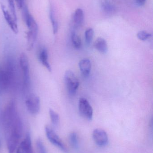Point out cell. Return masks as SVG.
<instances>
[{
	"instance_id": "cell-14",
	"label": "cell",
	"mask_w": 153,
	"mask_h": 153,
	"mask_svg": "<svg viewBox=\"0 0 153 153\" xmlns=\"http://www.w3.org/2000/svg\"><path fill=\"white\" fill-rule=\"evenodd\" d=\"M84 19V15L83 10L80 8L76 9L73 17V22L74 27H78L81 26L83 23Z\"/></svg>"
},
{
	"instance_id": "cell-11",
	"label": "cell",
	"mask_w": 153,
	"mask_h": 153,
	"mask_svg": "<svg viewBox=\"0 0 153 153\" xmlns=\"http://www.w3.org/2000/svg\"><path fill=\"white\" fill-rule=\"evenodd\" d=\"M1 7L3 14L4 19L6 20L7 24L9 25V27H10L12 31L15 34H17L19 30H18L17 22L15 21V20L13 19V17H12V15H11V13L7 10L5 6L2 3L1 4Z\"/></svg>"
},
{
	"instance_id": "cell-10",
	"label": "cell",
	"mask_w": 153,
	"mask_h": 153,
	"mask_svg": "<svg viewBox=\"0 0 153 153\" xmlns=\"http://www.w3.org/2000/svg\"><path fill=\"white\" fill-rule=\"evenodd\" d=\"M16 153H33L31 137L27 134L25 138L19 144L16 149Z\"/></svg>"
},
{
	"instance_id": "cell-8",
	"label": "cell",
	"mask_w": 153,
	"mask_h": 153,
	"mask_svg": "<svg viewBox=\"0 0 153 153\" xmlns=\"http://www.w3.org/2000/svg\"><path fill=\"white\" fill-rule=\"evenodd\" d=\"M79 111L82 117L88 120H91L93 116V109L90 102L85 98H81L79 100Z\"/></svg>"
},
{
	"instance_id": "cell-21",
	"label": "cell",
	"mask_w": 153,
	"mask_h": 153,
	"mask_svg": "<svg viewBox=\"0 0 153 153\" xmlns=\"http://www.w3.org/2000/svg\"><path fill=\"white\" fill-rule=\"evenodd\" d=\"M94 36V31L92 28H89L85 31V39L86 44L90 45L91 43L92 40Z\"/></svg>"
},
{
	"instance_id": "cell-9",
	"label": "cell",
	"mask_w": 153,
	"mask_h": 153,
	"mask_svg": "<svg viewBox=\"0 0 153 153\" xmlns=\"http://www.w3.org/2000/svg\"><path fill=\"white\" fill-rule=\"evenodd\" d=\"M93 137L94 142L99 146H105L108 142L107 133L100 128H97L93 130Z\"/></svg>"
},
{
	"instance_id": "cell-25",
	"label": "cell",
	"mask_w": 153,
	"mask_h": 153,
	"mask_svg": "<svg viewBox=\"0 0 153 153\" xmlns=\"http://www.w3.org/2000/svg\"><path fill=\"white\" fill-rule=\"evenodd\" d=\"M19 9H22L24 5V0H15Z\"/></svg>"
},
{
	"instance_id": "cell-19",
	"label": "cell",
	"mask_w": 153,
	"mask_h": 153,
	"mask_svg": "<svg viewBox=\"0 0 153 153\" xmlns=\"http://www.w3.org/2000/svg\"><path fill=\"white\" fill-rule=\"evenodd\" d=\"M49 114L52 124L55 126H58L60 120L58 114L51 109H49Z\"/></svg>"
},
{
	"instance_id": "cell-17",
	"label": "cell",
	"mask_w": 153,
	"mask_h": 153,
	"mask_svg": "<svg viewBox=\"0 0 153 153\" xmlns=\"http://www.w3.org/2000/svg\"><path fill=\"white\" fill-rule=\"evenodd\" d=\"M49 18L52 23L53 32L54 34H55L56 33H57L58 30V23L56 19L52 5L50 6V9H49Z\"/></svg>"
},
{
	"instance_id": "cell-15",
	"label": "cell",
	"mask_w": 153,
	"mask_h": 153,
	"mask_svg": "<svg viewBox=\"0 0 153 153\" xmlns=\"http://www.w3.org/2000/svg\"><path fill=\"white\" fill-rule=\"evenodd\" d=\"M94 47L102 54H106L108 52L107 42L104 39L99 37L97 39L94 44Z\"/></svg>"
},
{
	"instance_id": "cell-20",
	"label": "cell",
	"mask_w": 153,
	"mask_h": 153,
	"mask_svg": "<svg viewBox=\"0 0 153 153\" xmlns=\"http://www.w3.org/2000/svg\"><path fill=\"white\" fill-rule=\"evenodd\" d=\"M69 139V142L72 147L75 149H77L79 147V142L76 133H72L70 134Z\"/></svg>"
},
{
	"instance_id": "cell-23",
	"label": "cell",
	"mask_w": 153,
	"mask_h": 153,
	"mask_svg": "<svg viewBox=\"0 0 153 153\" xmlns=\"http://www.w3.org/2000/svg\"><path fill=\"white\" fill-rule=\"evenodd\" d=\"M152 35L150 33H148L146 31H141L138 32L137 37L138 39L142 41H145L152 36Z\"/></svg>"
},
{
	"instance_id": "cell-12",
	"label": "cell",
	"mask_w": 153,
	"mask_h": 153,
	"mask_svg": "<svg viewBox=\"0 0 153 153\" xmlns=\"http://www.w3.org/2000/svg\"><path fill=\"white\" fill-rule=\"evenodd\" d=\"M39 59L41 63L45 66L48 71L51 72L52 68L49 62L48 53L46 48H43L40 52Z\"/></svg>"
},
{
	"instance_id": "cell-13",
	"label": "cell",
	"mask_w": 153,
	"mask_h": 153,
	"mask_svg": "<svg viewBox=\"0 0 153 153\" xmlns=\"http://www.w3.org/2000/svg\"><path fill=\"white\" fill-rule=\"evenodd\" d=\"M79 68L81 72L84 76H89L91 69V63L89 59H84L81 60L79 63Z\"/></svg>"
},
{
	"instance_id": "cell-7",
	"label": "cell",
	"mask_w": 153,
	"mask_h": 153,
	"mask_svg": "<svg viewBox=\"0 0 153 153\" xmlns=\"http://www.w3.org/2000/svg\"><path fill=\"white\" fill-rule=\"evenodd\" d=\"M25 104L29 112L32 115H36L39 112L40 108L39 97L35 94H31L27 98Z\"/></svg>"
},
{
	"instance_id": "cell-4",
	"label": "cell",
	"mask_w": 153,
	"mask_h": 153,
	"mask_svg": "<svg viewBox=\"0 0 153 153\" xmlns=\"http://www.w3.org/2000/svg\"><path fill=\"white\" fill-rule=\"evenodd\" d=\"M64 81L68 93L74 95L79 86V82L75 74L72 71H66L65 74Z\"/></svg>"
},
{
	"instance_id": "cell-1",
	"label": "cell",
	"mask_w": 153,
	"mask_h": 153,
	"mask_svg": "<svg viewBox=\"0 0 153 153\" xmlns=\"http://www.w3.org/2000/svg\"><path fill=\"white\" fill-rule=\"evenodd\" d=\"M2 120L8 153H14L22 135V124L14 102L6 106Z\"/></svg>"
},
{
	"instance_id": "cell-3",
	"label": "cell",
	"mask_w": 153,
	"mask_h": 153,
	"mask_svg": "<svg viewBox=\"0 0 153 153\" xmlns=\"http://www.w3.org/2000/svg\"><path fill=\"white\" fill-rule=\"evenodd\" d=\"M5 67H0V92L4 91L10 86L13 78L12 65L7 64Z\"/></svg>"
},
{
	"instance_id": "cell-5",
	"label": "cell",
	"mask_w": 153,
	"mask_h": 153,
	"mask_svg": "<svg viewBox=\"0 0 153 153\" xmlns=\"http://www.w3.org/2000/svg\"><path fill=\"white\" fill-rule=\"evenodd\" d=\"M45 131L48 139L51 143L58 147L64 152H68L64 144L51 127L49 126H46L45 127Z\"/></svg>"
},
{
	"instance_id": "cell-22",
	"label": "cell",
	"mask_w": 153,
	"mask_h": 153,
	"mask_svg": "<svg viewBox=\"0 0 153 153\" xmlns=\"http://www.w3.org/2000/svg\"><path fill=\"white\" fill-rule=\"evenodd\" d=\"M8 2L9 9H10L12 16L13 17V19L15 20V21L17 22V15H16V10H15L14 1L13 0H8Z\"/></svg>"
},
{
	"instance_id": "cell-2",
	"label": "cell",
	"mask_w": 153,
	"mask_h": 153,
	"mask_svg": "<svg viewBox=\"0 0 153 153\" xmlns=\"http://www.w3.org/2000/svg\"><path fill=\"white\" fill-rule=\"evenodd\" d=\"M22 15L28 29L27 36V47L28 50H30L32 49L36 42L38 33V27L36 21L29 11L28 7L25 4L22 7Z\"/></svg>"
},
{
	"instance_id": "cell-18",
	"label": "cell",
	"mask_w": 153,
	"mask_h": 153,
	"mask_svg": "<svg viewBox=\"0 0 153 153\" xmlns=\"http://www.w3.org/2000/svg\"><path fill=\"white\" fill-rule=\"evenodd\" d=\"M72 42L74 47L75 48L79 49L81 46V41L80 37L75 33V31H73L71 36Z\"/></svg>"
},
{
	"instance_id": "cell-6",
	"label": "cell",
	"mask_w": 153,
	"mask_h": 153,
	"mask_svg": "<svg viewBox=\"0 0 153 153\" xmlns=\"http://www.w3.org/2000/svg\"><path fill=\"white\" fill-rule=\"evenodd\" d=\"M19 63L21 69L23 73V82L25 87H28L30 82L29 64L28 56L24 53L21 54L19 58Z\"/></svg>"
},
{
	"instance_id": "cell-26",
	"label": "cell",
	"mask_w": 153,
	"mask_h": 153,
	"mask_svg": "<svg viewBox=\"0 0 153 153\" xmlns=\"http://www.w3.org/2000/svg\"><path fill=\"white\" fill-rule=\"evenodd\" d=\"M146 0H137V4L139 6H143L145 4Z\"/></svg>"
},
{
	"instance_id": "cell-24",
	"label": "cell",
	"mask_w": 153,
	"mask_h": 153,
	"mask_svg": "<svg viewBox=\"0 0 153 153\" xmlns=\"http://www.w3.org/2000/svg\"><path fill=\"white\" fill-rule=\"evenodd\" d=\"M38 153H47L46 150L43 142L40 139H38L36 143Z\"/></svg>"
},
{
	"instance_id": "cell-16",
	"label": "cell",
	"mask_w": 153,
	"mask_h": 153,
	"mask_svg": "<svg viewBox=\"0 0 153 153\" xmlns=\"http://www.w3.org/2000/svg\"><path fill=\"white\" fill-rule=\"evenodd\" d=\"M102 9L103 12L108 15L114 14L116 11V6L109 0H104L102 2Z\"/></svg>"
}]
</instances>
